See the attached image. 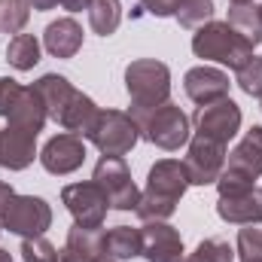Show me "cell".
Listing matches in <instances>:
<instances>
[{
    "label": "cell",
    "instance_id": "ffe728a7",
    "mask_svg": "<svg viewBox=\"0 0 262 262\" xmlns=\"http://www.w3.org/2000/svg\"><path fill=\"white\" fill-rule=\"evenodd\" d=\"M43 40H46V49L55 58H73L82 46V28L73 18H58L46 28Z\"/></svg>",
    "mask_w": 262,
    "mask_h": 262
},
{
    "label": "cell",
    "instance_id": "d4e9b609",
    "mask_svg": "<svg viewBox=\"0 0 262 262\" xmlns=\"http://www.w3.org/2000/svg\"><path fill=\"white\" fill-rule=\"evenodd\" d=\"M6 61L15 70H31L40 61V43L34 34H15L6 46Z\"/></svg>",
    "mask_w": 262,
    "mask_h": 262
},
{
    "label": "cell",
    "instance_id": "52a82bcc",
    "mask_svg": "<svg viewBox=\"0 0 262 262\" xmlns=\"http://www.w3.org/2000/svg\"><path fill=\"white\" fill-rule=\"evenodd\" d=\"M0 226L21 238H37L52 226V207L37 195H12L0 210Z\"/></svg>",
    "mask_w": 262,
    "mask_h": 262
},
{
    "label": "cell",
    "instance_id": "e0dca14e",
    "mask_svg": "<svg viewBox=\"0 0 262 262\" xmlns=\"http://www.w3.org/2000/svg\"><path fill=\"white\" fill-rule=\"evenodd\" d=\"M34 140H37L34 134L6 125V131H0V168H9V171L28 168L37 156Z\"/></svg>",
    "mask_w": 262,
    "mask_h": 262
},
{
    "label": "cell",
    "instance_id": "4dcf8cb0",
    "mask_svg": "<svg viewBox=\"0 0 262 262\" xmlns=\"http://www.w3.org/2000/svg\"><path fill=\"white\" fill-rule=\"evenodd\" d=\"M238 253L241 262H262V229H241L238 232Z\"/></svg>",
    "mask_w": 262,
    "mask_h": 262
},
{
    "label": "cell",
    "instance_id": "5b68a950",
    "mask_svg": "<svg viewBox=\"0 0 262 262\" xmlns=\"http://www.w3.org/2000/svg\"><path fill=\"white\" fill-rule=\"evenodd\" d=\"M262 177V128H253L244 134V140L229 152V162L216 180L220 195H235L253 186V180Z\"/></svg>",
    "mask_w": 262,
    "mask_h": 262
},
{
    "label": "cell",
    "instance_id": "30bf717a",
    "mask_svg": "<svg viewBox=\"0 0 262 262\" xmlns=\"http://www.w3.org/2000/svg\"><path fill=\"white\" fill-rule=\"evenodd\" d=\"M61 201L67 204V210L73 213L76 226H82V229H101L104 216L110 210V201H107V195L101 192V186L95 180L64 186L61 189Z\"/></svg>",
    "mask_w": 262,
    "mask_h": 262
},
{
    "label": "cell",
    "instance_id": "ac0fdd59",
    "mask_svg": "<svg viewBox=\"0 0 262 262\" xmlns=\"http://www.w3.org/2000/svg\"><path fill=\"white\" fill-rule=\"evenodd\" d=\"M34 89L40 92V98H43V104H46V116L55 119V122H61V116H64L67 104H70V98H73L76 89L67 82L64 76H58V73L40 76V79L34 82Z\"/></svg>",
    "mask_w": 262,
    "mask_h": 262
},
{
    "label": "cell",
    "instance_id": "d6a6232c",
    "mask_svg": "<svg viewBox=\"0 0 262 262\" xmlns=\"http://www.w3.org/2000/svg\"><path fill=\"white\" fill-rule=\"evenodd\" d=\"M64 9H70V12H79V9H89V3L92 0H58Z\"/></svg>",
    "mask_w": 262,
    "mask_h": 262
},
{
    "label": "cell",
    "instance_id": "f546056e",
    "mask_svg": "<svg viewBox=\"0 0 262 262\" xmlns=\"http://www.w3.org/2000/svg\"><path fill=\"white\" fill-rule=\"evenodd\" d=\"M238 85L241 92L253 95V98H262V58H250L247 64L238 67Z\"/></svg>",
    "mask_w": 262,
    "mask_h": 262
},
{
    "label": "cell",
    "instance_id": "f35d334b",
    "mask_svg": "<svg viewBox=\"0 0 262 262\" xmlns=\"http://www.w3.org/2000/svg\"><path fill=\"white\" fill-rule=\"evenodd\" d=\"M180 262H192V259H189V256H186V259H180Z\"/></svg>",
    "mask_w": 262,
    "mask_h": 262
},
{
    "label": "cell",
    "instance_id": "cb8c5ba5",
    "mask_svg": "<svg viewBox=\"0 0 262 262\" xmlns=\"http://www.w3.org/2000/svg\"><path fill=\"white\" fill-rule=\"evenodd\" d=\"M119 21H122V6H119V0H92V3H89V25H92L95 34L110 37V34H116Z\"/></svg>",
    "mask_w": 262,
    "mask_h": 262
},
{
    "label": "cell",
    "instance_id": "484cf974",
    "mask_svg": "<svg viewBox=\"0 0 262 262\" xmlns=\"http://www.w3.org/2000/svg\"><path fill=\"white\" fill-rule=\"evenodd\" d=\"M31 18V3L28 0H0V31L18 34Z\"/></svg>",
    "mask_w": 262,
    "mask_h": 262
},
{
    "label": "cell",
    "instance_id": "8d00e7d4",
    "mask_svg": "<svg viewBox=\"0 0 262 262\" xmlns=\"http://www.w3.org/2000/svg\"><path fill=\"white\" fill-rule=\"evenodd\" d=\"M0 262H12V256H9L6 250H0Z\"/></svg>",
    "mask_w": 262,
    "mask_h": 262
},
{
    "label": "cell",
    "instance_id": "ba28073f",
    "mask_svg": "<svg viewBox=\"0 0 262 262\" xmlns=\"http://www.w3.org/2000/svg\"><path fill=\"white\" fill-rule=\"evenodd\" d=\"M140 137V125L131 119V113L119 110H101L95 128L89 131V140L104 152V156H125Z\"/></svg>",
    "mask_w": 262,
    "mask_h": 262
},
{
    "label": "cell",
    "instance_id": "7402d4cb",
    "mask_svg": "<svg viewBox=\"0 0 262 262\" xmlns=\"http://www.w3.org/2000/svg\"><path fill=\"white\" fill-rule=\"evenodd\" d=\"M101 250L113 259H134L143 253V235H140V229L116 226L101 235Z\"/></svg>",
    "mask_w": 262,
    "mask_h": 262
},
{
    "label": "cell",
    "instance_id": "83f0119b",
    "mask_svg": "<svg viewBox=\"0 0 262 262\" xmlns=\"http://www.w3.org/2000/svg\"><path fill=\"white\" fill-rule=\"evenodd\" d=\"M192 262H232L235 259V250L229 247V241L223 238H207L195 247V253L189 256Z\"/></svg>",
    "mask_w": 262,
    "mask_h": 262
},
{
    "label": "cell",
    "instance_id": "603a6c76",
    "mask_svg": "<svg viewBox=\"0 0 262 262\" xmlns=\"http://www.w3.org/2000/svg\"><path fill=\"white\" fill-rule=\"evenodd\" d=\"M229 25L253 46L262 43V12L253 3H232L229 9Z\"/></svg>",
    "mask_w": 262,
    "mask_h": 262
},
{
    "label": "cell",
    "instance_id": "836d02e7",
    "mask_svg": "<svg viewBox=\"0 0 262 262\" xmlns=\"http://www.w3.org/2000/svg\"><path fill=\"white\" fill-rule=\"evenodd\" d=\"M15 195V192H12V186H9V183H3V180H0V210H3V207H6V201H9V198Z\"/></svg>",
    "mask_w": 262,
    "mask_h": 262
},
{
    "label": "cell",
    "instance_id": "d590c367",
    "mask_svg": "<svg viewBox=\"0 0 262 262\" xmlns=\"http://www.w3.org/2000/svg\"><path fill=\"white\" fill-rule=\"evenodd\" d=\"M95 262H119V259H113V256H107V253H101V256H98Z\"/></svg>",
    "mask_w": 262,
    "mask_h": 262
},
{
    "label": "cell",
    "instance_id": "f1b7e54d",
    "mask_svg": "<svg viewBox=\"0 0 262 262\" xmlns=\"http://www.w3.org/2000/svg\"><path fill=\"white\" fill-rule=\"evenodd\" d=\"M21 259L25 262H58V250L43 235H37V238H25L21 241Z\"/></svg>",
    "mask_w": 262,
    "mask_h": 262
},
{
    "label": "cell",
    "instance_id": "ab89813d",
    "mask_svg": "<svg viewBox=\"0 0 262 262\" xmlns=\"http://www.w3.org/2000/svg\"><path fill=\"white\" fill-rule=\"evenodd\" d=\"M259 12H262V6H259Z\"/></svg>",
    "mask_w": 262,
    "mask_h": 262
},
{
    "label": "cell",
    "instance_id": "3957f363",
    "mask_svg": "<svg viewBox=\"0 0 262 262\" xmlns=\"http://www.w3.org/2000/svg\"><path fill=\"white\" fill-rule=\"evenodd\" d=\"M192 52L198 58H210L238 70L253 58V43H247L229 21H207L192 37Z\"/></svg>",
    "mask_w": 262,
    "mask_h": 262
},
{
    "label": "cell",
    "instance_id": "8992f818",
    "mask_svg": "<svg viewBox=\"0 0 262 262\" xmlns=\"http://www.w3.org/2000/svg\"><path fill=\"white\" fill-rule=\"evenodd\" d=\"M134 122L146 134V140H152L162 149H180L189 140V131H192L189 128V116L174 104H162V107L137 116Z\"/></svg>",
    "mask_w": 262,
    "mask_h": 262
},
{
    "label": "cell",
    "instance_id": "8fae6325",
    "mask_svg": "<svg viewBox=\"0 0 262 262\" xmlns=\"http://www.w3.org/2000/svg\"><path fill=\"white\" fill-rule=\"evenodd\" d=\"M192 122H195L198 137H207V140H216L226 146L241 128V110L232 98H223V101H213L207 107H198Z\"/></svg>",
    "mask_w": 262,
    "mask_h": 262
},
{
    "label": "cell",
    "instance_id": "7a4b0ae2",
    "mask_svg": "<svg viewBox=\"0 0 262 262\" xmlns=\"http://www.w3.org/2000/svg\"><path fill=\"white\" fill-rule=\"evenodd\" d=\"M125 89L131 95V119L168 104V95H171V70L162 64V61H152V58H143V61H134L125 70Z\"/></svg>",
    "mask_w": 262,
    "mask_h": 262
},
{
    "label": "cell",
    "instance_id": "6da1fadb",
    "mask_svg": "<svg viewBox=\"0 0 262 262\" xmlns=\"http://www.w3.org/2000/svg\"><path fill=\"white\" fill-rule=\"evenodd\" d=\"M189 186V177H186V168L183 162L177 159H162L149 168V177H146V189L140 192V201H137V216L143 223L149 220H168L180 198Z\"/></svg>",
    "mask_w": 262,
    "mask_h": 262
},
{
    "label": "cell",
    "instance_id": "d6986e66",
    "mask_svg": "<svg viewBox=\"0 0 262 262\" xmlns=\"http://www.w3.org/2000/svg\"><path fill=\"white\" fill-rule=\"evenodd\" d=\"M101 253H104L101 250V232L98 229H82V226L73 223L64 250L58 253V262H95Z\"/></svg>",
    "mask_w": 262,
    "mask_h": 262
},
{
    "label": "cell",
    "instance_id": "9a60e30c",
    "mask_svg": "<svg viewBox=\"0 0 262 262\" xmlns=\"http://www.w3.org/2000/svg\"><path fill=\"white\" fill-rule=\"evenodd\" d=\"M183 85H186V95L198 107H207L213 101L229 98V76L223 70H213V67H192L186 73Z\"/></svg>",
    "mask_w": 262,
    "mask_h": 262
},
{
    "label": "cell",
    "instance_id": "4316f807",
    "mask_svg": "<svg viewBox=\"0 0 262 262\" xmlns=\"http://www.w3.org/2000/svg\"><path fill=\"white\" fill-rule=\"evenodd\" d=\"M213 18V0H183L177 9V21L183 28H201Z\"/></svg>",
    "mask_w": 262,
    "mask_h": 262
},
{
    "label": "cell",
    "instance_id": "4fadbf2b",
    "mask_svg": "<svg viewBox=\"0 0 262 262\" xmlns=\"http://www.w3.org/2000/svg\"><path fill=\"white\" fill-rule=\"evenodd\" d=\"M143 256L146 262H180L183 259V238L165 220H149L143 229Z\"/></svg>",
    "mask_w": 262,
    "mask_h": 262
},
{
    "label": "cell",
    "instance_id": "277c9868",
    "mask_svg": "<svg viewBox=\"0 0 262 262\" xmlns=\"http://www.w3.org/2000/svg\"><path fill=\"white\" fill-rule=\"evenodd\" d=\"M0 116L9 122V128L40 134L46 125V104L34 85H18L15 79H0Z\"/></svg>",
    "mask_w": 262,
    "mask_h": 262
},
{
    "label": "cell",
    "instance_id": "5bb4252c",
    "mask_svg": "<svg viewBox=\"0 0 262 262\" xmlns=\"http://www.w3.org/2000/svg\"><path fill=\"white\" fill-rule=\"evenodd\" d=\"M82 159H85V143L79 134H70V131L52 137L40 152V162L49 174H70L82 165Z\"/></svg>",
    "mask_w": 262,
    "mask_h": 262
},
{
    "label": "cell",
    "instance_id": "60d3db41",
    "mask_svg": "<svg viewBox=\"0 0 262 262\" xmlns=\"http://www.w3.org/2000/svg\"><path fill=\"white\" fill-rule=\"evenodd\" d=\"M180 3H183V0H180Z\"/></svg>",
    "mask_w": 262,
    "mask_h": 262
},
{
    "label": "cell",
    "instance_id": "1f68e13d",
    "mask_svg": "<svg viewBox=\"0 0 262 262\" xmlns=\"http://www.w3.org/2000/svg\"><path fill=\"white\" fill-rule=\"evenodd\" d=\"M140 9H146L149 15H159V18H165V15H177V9H180V0H140Z\"/></svg>",
    "mask_w": 262,
    "mask_h": 262
},
{
    "label": "cell",
    "instance_id": "2e32d148",
    "mask_svg": "<svg viewBox=\"0 0 262 262\" xmlns=\"http://www.w3.org/2000/svg\"><path fill=\"white\" fill-rule=\"evenodd\" d=\"M216 213L235 226H256V223H262V189L250 186L235 195H220Z\"/></svg>",
    "mask_w": 262,
    "mask_h": 262
},
{
    "label": "cell",
    "instance_id": "44dd1931",
    "mask_svg": "<svg viewBox=\"0 0 262 262\" xmlns=\"http://www.w3.org/2000/svg\"><path fill=\"white\" fill-rule=\"evenodd\" d=\"M98 107H95V101L89 98V95H82V92H73V98H70V104H67L64 116H61V128L70 131V134H79V137H89V131L95 128V122H98Z\"/></svg>",
    "mask_w": 262,
    "mask_h": 262
},
{
    "label": "cell",
    "instance_id": "e575fe53",
    "mask_svg": "<svg viewBox=\"0 0 262 262\" xmlns=\"http://www.w3.org/2000/svg\"><path fill=\"white\" fill-rule=\"evenodd\" d=\"M28 3H31L34 9H52V6H55L58 0H28Z\"/></svg>",
    "mask_w": 262,
    "mask_h": 262
},
{
    "label": "cell",
    "instance_id": "74e56055",
    "mask_svg": "<svg viewBox=\"0 0 262 262\" xmlns=\"http://www.w3.org/2000/svg\"><path fill=\"white\" fill-rule=\"evenodd\" d=\"M232 3H250V0H232Z\"/></svg>",
    "mask_w": 262,
    "mask_h": 262
},
{
    "label": "cell",
    "instance_id": "9c48e42d",
    "mask_svg": "<svg viewBox=\"0 0 262 262\" xmlns=\"http://www.w3.org/2000/svg\"><path fill=\"white\" fill-rule=\"evenodd\" d=\"M92 180L101 186V192L107 195V201H110L113 210H134V207H137L140 192H137V186H134V180H131V171L125 168L122 156H104V159L98 162Z\"/></svg>",
    "mask_w": 262,
    "mask_h": 262
},
{
    "label": "cell",
    "instance_id": "7c38bea8",
    "mask_svg": "<svg viewBox=\"0 0 262 262\" xmlns=\"http://www.w3.org/2000/svg\"><path fill=\"white\" fill-rule=\"evenodd\" d=\"M183 168H186V177H189L192 186L216 183L220 174H223V168H226V146L216 143V140H207V137H198L195 134Z\"/></svg>",
    "mask_w": 262,
    "mask_h": 262
}]
</instances>
